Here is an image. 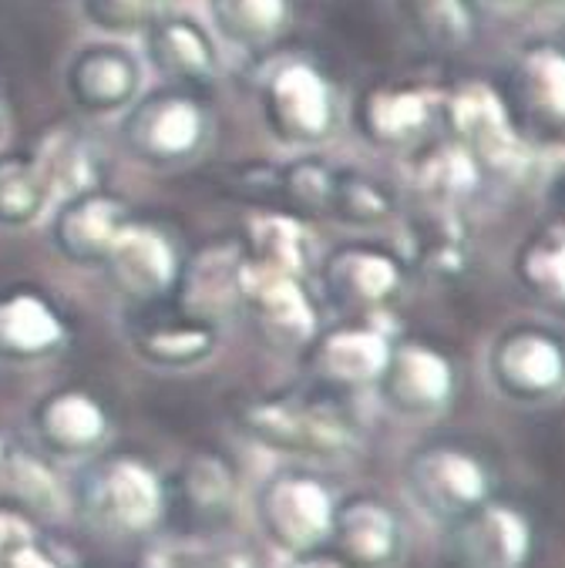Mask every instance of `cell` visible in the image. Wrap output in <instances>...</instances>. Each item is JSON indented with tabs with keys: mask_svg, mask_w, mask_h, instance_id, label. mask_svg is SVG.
<instances>
[{
	"mask_svg": "<svg viewBox=\"0 0 565 568\" xmlns=\"http://www.w3.org/2000/svg\"><path fill=\"white\" fill-rule=\"evenodd\" d=\"M243 256L253 266L280 270L290 276H303L313 266V236L306 230L303 215L280 209V205H260L246 222L240 236Z\"/></svg>",
	"mask_w": 565,
	"mask_h": 568,
	"instance_id": "cell-24",
	"label": "cell"
},
{
	"mask_svg": "<svg viewBox=\"0 0 565 568\" xmlns=\"http://www.w3.org/2000/svg\"><path fill=\"white\" fill-rule=\"evenodd\" d=\"M458 551L468 568H525L532 528L522 511L485 501L458 521Z\"/></svg>",
	"mask_w": 565,
	"mask_h": 568,
	"instance_id": "cell-23",
	"label": "cell"
},
{
	"mask_svg": "<svg viewBox=\"0 0 565 568\" xmlns=\"http://www.w3.org/2000/svg\"><path fill=\"white\" fill-rule=\"evenodd\" d=\"M0 139H4V101H0Z\"/></svg>",
	"mask_w": 565,
	"mask_h": 568,
	"instance_id": "cell-44",
	"label": "cell"
},
{
	"mask_svg": "<svg viewBox=\"0 0 565 568\" xmlns=\"http://www.w3.org/2000/svg\"><path fill=\"white\" fill-rule=\"evenodd\" d=\"M455 142L478 162L482 175L518 179L528 165L525 142L512 125L505 98L485 81H465L444 98Z\"/></svg>",
	"mask_w": 565,
	"mask_h": 568,
	"instance_id": "cell-4",
	"label": "cell"
},
{
	"mask_svg": "<svg viewBox=\"0 0 565 568\" xmlns=\"http://www.w3.org/2000/svg\"><path fill=\"white\" fill-rule=\"evenodd\" d=\"M411 266L431 280H455L468 266V233L458 219V209L427 205L414 215L407 230V253ZM404 260V263H407Z\"/></svg>",
	"mask_w": 565,
	"mask_h": 568,
	"instance_id": "cell-27",
	"label": "cell"
},
{
	"mask_svg": "<svg viewBox=\"0 0 565 568\" xmlns=\"http://www.w3.org/2000/svg\"><path fill=\"white\" fill-rule=\"evenodd\" d=\"M152 568H225V561L202 545H165L152 555Z\"/></svg>",
	"mask_w": 565,
	"mask_h": 568,
	"instance_id": "cell-38",
	"label": "cell"
},
{
	"mask_svg": "<svg viewBox=\"0 0 565 568\" xmlns=\"http://www.w3.org/2000/svg\"><path fill=\"white\" fill-rule=\"evenodd\" d=\"M209 108L199 91L162 84L142 91L122 111V145L149 169H179L192 162L209 142Z\"/></svg>",
	"mask_w": 565,
	"mask_h": 568,
	"instance_id": "cell-3",
	"label": "cell"
},
{
	"mask_svg": "<svg viewBox=\"0 0 565 568\" xmlns=\"http://www.w3.org/2000/svg\"><path fill=\"white\" fill-rule=\"evenodd\" d=\"M293 568H347L341 558H320V555H300V561L293 565Z\"/></svg>",
	"mask_w": 565,
	"mask_h": 568,
	"instance_id": "cell-42",
	"label": "cell"
},
{
	"mask_svg": "<svg viewBox=\"0 0 565 568\" xmlns=\"http://www.w3.org/2000/svg\"><path fill=\"white\" fill-rule=\"evenodd\" d=\"M51 205V192L31 152H0V230H24Z\"/></svg>",
	"mask_w": 565,
	"mask_h": 568,
	"instance_id": "cell-31",
	"label": "cell"
},
{
	"mask_svg": "<svg viewBox=\"0 0 565 568\" xmlns=\"http://www.w3.org/2000/svg\"><path fill=\"white\" fill-rule=\"evenodd\" d=\"M263 122L290 149H316L336 129V91L310 61L276 68L263 84Z\"/></svg>",
	"mask_w": 565,
	"mask_h": 568,
	"instance_id": "cell-6",
	"label": "cell"
},
{
	"mask_svg": "<svg viewBox=\"0 0 565 568\" xmlns=\"http://www.w3.org/2000/svg\"><path fill=\"white\" fill-rule=\"evenodd\" d=\"M129 219V202L98 185L58 202L51 219V243L68 263L98 270Z\"/></svg>",
	"mask_w": 565,
	"mask_h": 568,
	"instance_id": "cell-16",
	"label": "cell"
},
{
	"mask_svg": "<svg viewBox=\"0 0 565 568\" xmlns=\"http://www.w3.org/2000/svg\"><path fill=\"white\" fill-rule=\"evenodd\" d=\"M142 61L119 41L84 44L64 71V88L84 115H122V111L142 94Z\"/></svg>",
	"mask_w": 565,
	"mask_h": 568,
	"instance_id": "cell-15",
	"label": "cell"
},
{
	"mask_svg": "<svg viewBox=\"0 0 565 568\" xmlns=\"http://www.w3.org/2000/svg\"><path fill=\"white\" fill-rule=\"evenodd\" d=\"M391 344H394L391 333L374 316V320H344L341 326L323 329L303 351L316 384L330 390H361L377 384Z\"/></svg>",
	"mask_w": 565,
	"mask_h": 568,
	"instance_id": "cell-14",
	"label": "cell"
},
{
	"mask_svg": "<svg viewBox=\"0 0 565 568\" xmlns=\"http://www.w3.org/2000/svg\"><path fill=\"white\" fill-rule=\"evenodd\" d=\"M31 424L41 447L58 458H94L111 434V417L101 400L78 387H61L38 400Z\"/></svg>",
	"mask_w": 565,
	"mask_h": 568,
	"instance_id": "cell-22",
	"label": "cell"
},
{
	"mask_svg": "<svg viewBox=\"0 0 565 568\" xmlns=\"http://www.w3.org/2000/svg\"><path fill=\"white\" fill-rule=\"evenodd\" d=\"M149 64L169 81L192 91H209L222 78V51L215 34L192 14H165L145 34Z\"/></svg>",
	"mask_w": 565,
	"mask_h": 568,
	"instance_id": "cell-17",
	"label": "cell"
},
{
	"mask_svg": "<svg viewBox=\"0 0 565 568\" xmlns=\"http://www.w3.org/2000/svg\"><path fill=\"white\" fill-rule=\"evenodd\" d=\"M437 111V98L417 84H374L357 98L354 122L364 142L387 152L417 149Z\"/></svg>",
	"mask_w": 565,
	"mask_h": 568,
	"instance_id": "cell-19",
	"label": "cell"
},
{
	"mask_svg": "<svg viewBox=\"0 0 565 568\" xmlns=\"http://www.w3.org/2000/svg\"><path fill=\"white\" fill-rule=\"evenodd\" d=\"M4 568H61L38 541H31V545H24Z\"/></svg>",
	"mask_w": 565,
	"mask_h": 568,
	"instance_id": "cell-40",
	"label": "cell"
},
{
	"mask_svg": "<svg viewBox=\"0 0 565 568\" xmlns=\"http://www.w3.org/2000/svg\"><path fill=\"white\" fill-rule=\"evenodd\" d=\"M243 310H250L256 329L276 351H303L320 333V313L303 276L246 263Z\"/></svg>",
	"mask_w": 565,
	"mask_h": 568,
	"instance_id": "cell-13",
	"label": "cell"
},
{
	"mask_svg": "<svg viewBox=\"0 0 565 568\" xmlns=\"http://www.w3.org/2000/svg\"><path fill=\"white\" fill-rule=\"evenodd\" d=\"M175 11V0H81L84 21L101 34H145L155 21Z\"/></svg>",
	"mask_w": 565,
	"mask_h": 568,
	"instance_id": "cell-36",
	"label": "cell"
},
{
	"mask_svg": "<svg viewBox=\"0 0 565 568\" xmlns=\"http://www.w3.org/2000/svg\"><path fill=\"white\" fill-rule=\"evenodd\" d=\"M407 263L401 253L367 243L336 246L320 263V290L330 310L347 320H374L404 293Z\"/></svg>",
	"mask_w": 565,
	"mask_h": 568,
	"instance_id": "cell-5",
	"label": "cell"
},
{
	"mask_svg": "<svg viewBox=\"0 0 565 568\" xmlns=\"http://www.w3.org/2000/svg\"><path fill=\"white\" fill-rule=\"evenodd\" d=\"M391 215H394V192L381 179L351 165H336L330 202H326V219L374 230V225H384Z\"/></svg>",
	"mask_w": 565,
	"mask_h": 568,
	"instance_id": "cell-32",
	"label": "cell"
},
{
	"mask_svg": "<svg viewBox=\"0 0 565 568\" xmlns=\"http://www.w3.org/2000/svg\"><path fill=\"white\" fill-rule=\"evenodd\" d=\"M512 94L528 122L552 132L565 129V48H522L512 64Z\"/></svg>",
	"mask_w": 565,
	"mask_h": 568,
	"instance_id": "cell-25",
	"label": "cell"
},
{
	"mask_svg": "<svg viewBox=\"0 0 565 568\" xmlns=\"http://www.w3.org/2000/svg\"><path fill=\"white\" fill-rule=\"evenodd\" d=\"M488 377L515 404L555 400L565 390V344L542 326H512L492 344Z\"/></svg>",
	"mask_w": 565,
	"mask_h": 568,
	"instance_id": "cell-10",
	"label": "cell"
},
{
	"mask_svg": "<svg viewBox=\"0 0 565 568\" xmlns=\"http://www.w3.org/2000/svg\"><path fill=\"white\" fill-rule=\"evenodd\" d=\"M535 14H552V18H565V0H532Z\"/></svg>",
	"mask_w": 565,
	"mask_h": 568,
	"instance_id": "cell-43",
	"label": "cell"
},
{
	"mask_svg": "<svg viewBox=\"0 0 565 568\" xmlns=\"http://www.w3.org/2000/svg\"><path fill=\"white\" fill-rule=\"evenodd\" d=\"M4 454H8V447H4V444H0V462H4Z\"/></svg>",
	"mask_w": 565,
	"mask_h": 568,
	"instance_id": "cell-45",
	"label": "cell"
},
{
	"mask_svg": "<svg viewBox=\"0 0 565 568\" xmlns=\"http://www.w3.org/2000/svg\"><path fill=\"white\" fill-rule=\"evenodd\" d=\"M31 155L44 175V185L51 192V205L101 185V152L74 125H51L38 139Z\"/></svg>",
	"mask_w": 565,
	"mask_h": 568,
	"instance_id": "cell-26",
	"label": "cell"
},
{
	"mask_svg": "<svg viewBox=\"0 0 565 568\" xmlns=\"http://www.w3.org/2000/svg\"><path fill=\"white\" fill-rule=\"evenodd\" d=\"M182 246L169 230L155 222L129 219L98 270L108 276L111 290L125 296L132 306H149L172 300L182 276Z\"/></svg>",
	"mask_w": 565,
	"mask_h": 568,
	"instance_id": "cell-7",
	"label": "cell"
},
{
	"mask_svg": "<svg viewBox=\"0 0 565 568\" xmlns=\"http://www.w3.org/2000/svg\"><path fill=\"white\" fill-rule=\"evenodd\" d=\"M243 270L246 256L240 240L209 243L182 263V276L172 300L182 310L219 326L225 316L243 310Z\"/></svg>",
	"mask_w": 565,
	"mask_h": 568,
	"instance_id": "cell-20",
	"label": "cell"
},
{
	"mask_svg": "<svg viewBox=\"0 0 565 568\" xmlns=\"http://www.w3.org/2000/svg\"><path fill=\"white\" fill-rule=\"evenodd\" d=\"M31 541H38L31 518L24 511H14V508H0V568H4Z\"/></svg>",
	"mask_w": 565,
	"mask_h": 568,
	"instance_id": "cell-37",
	"label": "cell"
},
{
	"mask_svg": "<svg viewBox=\"0 0 565 568\" xmlns=\"http://www.w3.org/2000/svg\"><path fill=\"white\" fill-rule=\"evenodd\" d=\"M0 485H4L28 511L58 518L68 508V491L54 471L31 450H8L0 462Z\"/></svg>",
	"mask_w": 565,
	"mask_h": 568,
	"instance_id": "cell-33",
	"label": "cell"
},
{
	"mask_svg": "<svg viewBox=\"0 0 565 568\" xmlns=\"http://www.w3.org/2000/svg\"><path fill=\"white\" fill-rule=\"evenodd\" d=\"M336 501L330 488L306 471H276L256 495V518L263 535L290 551L310 555L330 538Z\"/></svg>",
	"mask_w": 565,
	"mask_h": 568,
	"instance_id": "cell-9",
	"label": "cell"
},
{
	"mask_svg": "<svg viewBox=\"0 0 565 568\" xmlns=\"http://www.w3.org/2000/svg\"><path fill=\"white\" fill-rule=\"evenodd\" d=\"M478 182H482L478 162L455 139L421 152L414 162V189L427 205L458 209L478 189Z\"/></svg>",
	"mask_w": 565,
	"mask_h": 568,
	"instance_id": "cell-29",
	"label": "cell"
},
{
	"mask_svg": "<svg viewBox=\"0 0 565 568\" xmlns=\"http://www.w3.org/2000/svg\"><path fill=\"white\" fill-rule=\"evenodd\" d=\"M515 280L535 303L565 310V230L548 225L535 233L515 256Z\"/></svg>",
	"mask_w": 565,
	"mask_h": 568,
	"instance_id": "cell-30",
	"label": "cell"
},
{
	"mask_svg": "<svg viewBox=\"0 0 565 568\" xmlns=\"http://www.w3.org/2000/svg\"><path fill=\"white\" fill-rule=\"evenodd\" d=\"M407 495L434 521L458 525L465 515L482 508L492 491L488 468L472 450L455 444H431L411 454L404 468Z\"/></svg>",
	"mask_w": 565,
	"mask_h": 568,
	"instance_id": "cell-8",
	"label": "cell"
},
{
	"mask_svg": "<svg viewBox=\"0 0 565 568\" xmlns=\"http://www.w3.org/2000/svg\"><path fill=\"white\" fill-rule=\"evenodd\" d=\"M129 344L132 351L162 371H189L205 364L219 347V326L182 310L175 300L132 306L129 313Z\"/></svg>",
	"mask_w": 565,
	"mask_h": 568,
	"instance_id": "cell-12",
	"label": "cell"
},
{
	"mask_svg": "<svg viewBox=\"0 0 565 568\" xmlns=\"http://www.w3.org/2000/svg\"><path fill=\"white\" fill-rule=\"evenodd\" d=\"M71 339L64 313L34 286L0 293V361L41 364L58 357Z\"/></svg>",
	"mask_w": 565,
	"mask_h": 568,
	"instance_id": "cell-18",
	"label": "cell"
},
{
	"mask_svg": "<svg viewBox=\"0 0 565 568\" xmlns=\"http://www.w3.org/2000/svg\"><path fill=\"white\" fill-rule=\"evenodd\" d=\"M326 541L347 568H394L404 551V525L381 498L357 495L336 505Z\"/></svg>",
	"mask_w": 565,
	"mask_h": 568,
	"instance_id": "cell-21",
	"label": "cell"
},
{
	"mask_svg": "<svg viewBox=\"0 0 565 568\" xmlns=\"http://www.w3.org/2000/svg\"><path fill=\"white\" fill-rule=\"evenodd\" d=\"M74 501L84 521L98 531L142 538L162 521L169 491L149 462L135 454H115V458H94L78 475Z\"/></svg>",
	"mask_w": 565,
	"mask_h": 568,
	"instance_id": "cell-2",
	"label": "cell"
},
{
	"mask_svg": "<svg viewBox=\"0 0 565 568\" xmlns=\"http://www.w3.org/2000/svg\"><path fill=\"white\" fill-rule=\"evenodd\" d=\"M545 209L558 230H565V152H558L545 172Z\"/></svg>",
	"mask_w": 565,
	"mask_h": 568,
	"instance_id": "cell-39",
	"label": "cell"
},
{
	"mask_svg": "<svg viewBox=\"0 0 565 568\" xmlns=\"http://www.w3.org/2000/svg\"><path fill=\"white\" fill-rule=\"evenodd\" d=\"M209 24L222 44L243 54L270 51L290 28V0H205Z\"/></svg>",
	"mask_w": 565,
	"mask_h": 568,
	"instance_id": "cell-28",
	"label": "cell"
},
{
	"mask_svg": "<svg viewBox=\"0 0 565 568\" xmlns=\"http://www.w3.org/2000/svg\"><path fill=\"white\" fill-rule=\"evenodd\" d=\"M411 28L441 51H458L475 34L472 0H401Z\"/></svg>",
	"mask_w": 565,
	"mask_h": 568,
	"instance_id": "cell-35",
	"label": "cell"
},
{
	"mask_svg": "<svg viewBox=\"0 0 565 568\" xmlns=\"http://www.w3.org/2000/svg\"><path fill=\"white\" fill-rule=\"evenodd\" d=\"M330 390L316 384L313 390H276L250 400L240 410V430L286 458L303 462H347L361 450L364 434L354 410Z\"/></svg>",
	"mask_w": 565,
	"mask_h": 568,
	"instance_id": "cell-1",
	"label": "cell"
},
{
	"mask_svg": "<svg viewBox=\"0 0 565 568\" xmlns=\"http://www.w3.org/2000/svg\"><path fill=\"white\" fill-rule=\"evenodd\" d=\"M179 491L199 518H225V515H233L236 478H233V468L225 465L219 454L202 450V454H192L182 465Z\"/></svg>",
	"mask_w": 565,
	"mask_h": 568,
	"instance_id": "cell-34",
	"label": "cell"
},
{
	"mask_svg": "<svg viewBox=\"0 0 565 568\" xmlns=\"http://www.w3.org/2000/svg\"><path fill=\"white\" fill-rule=\"evenodd\" d=\"M374 390L397 417L427 420L455 397V367L424 339H394Z\"/></svg>",
	"mask_w": 565,
	"mask_h": 568,
	"instance_id": "cell-11",
	"label": "cell"
},
{
	"mask_svg": "<svg viewBox=\"0 0 565 568\" xmlns=\"http://www.w3.org/2000/svg\"><path fill=\"white\" fill-rule=\"evenodd\" d=\"M472 4H478L492 14H515V11H528L532 0H472Z\"/></svg>",
	"mask_w": 565,
	"mask_h": 568,
	"instance_id": "cell-41",
	"label": "cell"
}]
</instances>
